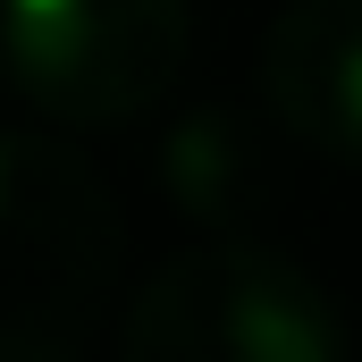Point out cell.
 <instances>
[{
	"instance_id": "cell-1",
	"label": "cell",
	"mask_w": 362,
	"mask_h": 362,
	"mask_svg": "<svg viewBox=\"0 0 362 362\" xmlns=\"http://www.w3.org/2000/svg\"><path fill=\"white\" fill-rule=\"evenodd\" d=\"M346 346L337 295L245 228L169 253L118 320L127 362H337Z\"/></svg>"
},
{
	"instance_id": "cell-2",
	"label": "cell",
	"mask_w": 362,
	"mask_h": 362,
	"mask_svg": "<svg viewBox=\"0 0 362 362\" xmlns=\"http://www.w3.org/2000/svg\"><path fill=\"white\" fill-rule=\"evenodd\" d=\"M0 253H8V362H59L85 346L93 312L118 278V202L85 152L17 127L0 144Z\"/></svg>"
},
{
	"instance_id": "cell-3",
	"label": "cell",
	"mask_w": 362,
	"mask_h": 362,
	"mask_svg": "<svg viewBox=\"0 0 362 362\" xmlns=\"http://www.w3.org/2000/svg\"><path fill=\"white\" fill-rule=\"evenodd\" d=\"M194 51L185 0H8V76L59 127H127L177 93Z\"/></svg>"
},
{
	"instance_id": "cell-4",
	"label": "cell",
	"mask_w": 362,
	"mask_h": 362,
	"mask_svg": "<svg viewBox=\"0 0 362 362\" xmlns=\"http://www.w3.org/2000/svg\"><path fill=\"white\" fill-rule=\"evenodd\" d=\"M262 101L320 160L362 169V0H295L262 42Z\"/></svg>"
},
{
	"instance_id": "cell-5",
	"label": "cell",
	"mask_w": 362,
	"mask_h": 362,
	"mask_svg": "<svg viewBox=\"0 0 362 362\" xmlns=\"http://www.w3.org/2000/svg\"><path fill=\"white\" fill-rule=\"evenodd\" d=\"M160 185L202 236H236L278 202V169L245 110H185L160 144Z\"/></svg>"
}]
</instances>
